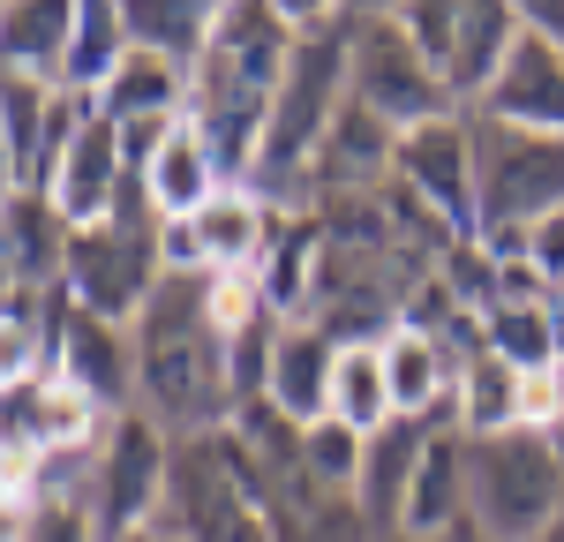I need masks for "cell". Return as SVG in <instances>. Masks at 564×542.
Here are the masks:
<instances>
[{
    "label": "cell",
    "mask_w": 564,
    "mask_h": 542,
    "mask_svg": "<svg viewBox=\"0 0 564 542\" xmlns=\"http://www.w3.org/2000/svg\"><path fill=\"white\" fill-rule=\"evenodd\" d=\"M135 414H151L174 445L234 430V339L212 324V271L159 279L151 310L135 316Z\"/></svg>",
    "instance_id": "1"
},
{
    "label": "cell",
    "mask_w": 564,
    "mask_h": 542,
    "mask_svg": "<svg viewBox=\"0 0 564 542\" xmlns=\"http://www.w3.org/2000/svg\"><path fill=\"white\" fill-rule=\"evenodd\" d=\"M475 121V196H481V249L527 257V234L564 212V136H527L489 113Z\"/></svg>",
    "instance_id": "2"
},
{
    "label": "cell",
    "mask_w": 564,
    "mask_h": 542,
    "mask_svg": "<svg viewBox=\"0 0 564 542\" xmlns=\"http://www.w3.org/2000/svg\"><path fill=\"white\" fill-rule=\"evenodd\" d=\"M564 520V459L550 437H467V528L481 542H542Z\"/></svg>",
    "instance_id": "3"
},
{
    "label": "cell",
    "mask_w": 564,
    "mask_h": 542,
    "mask_svg": "<svg viewBox=\"0 0 564 542\" xmlns=\"http://www.w3.org/2000/svg\"><path fill=\"white\" fill-rule=\"evenodd\" d=\"M159 212L143 196V181L129 174V196L106 226H84L68 234V271H61V294L90 316H113V324H135L159 294Z\"/></svg>",
    "instance_id": "4"
},
{
    "label": "cell",
    "mask_w": 564,
    "mask_h": 542,
    "mask_svg": "<svg viewBox=\"0 0 564 542\" xmlns=\"http://www.w3.org/2000/svg\"><path fill=\"white\" fill-rule=\"evenodd\" d=\"M347 90L369 106V113H384L399 136L422 129V121L459 113L452 90H444V76L406 45V31H399L391 8H354V23H347Z\"/></svg>",
    "instance_id": "5"
},
{
    "label": "cell",
    "mask_w": 564,
    "mask_h": 542,
    "mask_svg": "<svg viewBox=\"0 0 564 542\" xmlns=\"http://www.w3.org/2000/svg\"><path fill=\"white\" fill-rule=\"evenodd\" d=\"M174 452L181 445L151 414H135V406L113 414V430L98 445V475H90V505H98V520H106L113 542L151 528L166 512V497H174Z\"/></svg>",
    "instance_id": "6"
},
{
    "label": "cell",
    "mask_w": 564,
    "mask_h": 542,
    "mask_svg": "<svg viewBox=\"0 0 564 542\" xmlns=\"http://www.w3.org/2000/svg\"><path fill=\"white\" fill-rule=\"evenodd\" d=\"M436 219L452 226L459 241H481V196H475V121L467 113H444L422 129L399 136V174Z\"/></svg>",
    "instance_id": "7"
},
{
    "label": "cell",
    "mask_w": 564,
    "mask_h": 542,
    "mask_svg": "<svg viewBox=\"0 0 564 542\" xmlns=\"http://www.w3.org/2000/svg\"><path fill=\"white\" fill-rule=\"evenodd\" d=\"M45 204L61 212V219L76 226H106L121 212V196H129V159H121V129L106 121V113H84L76 136H68V151L53 159V174L39 188Z\"/></svg>",
    "instance_id": "8"
},
{
    "label": "cell",
    "mask_w": 564,
    "mask_h": 542,
    "mask_svg": "<svg viewBox=\"0 0 564 542\" xmlns=\"http://www.w3.org/2000/svg\"><path fill=\"white\" fill-rule=\"evenodd\" d=\"M53 377L90 392L106 414H129L135 406V324H113V316H90L68 302L61 347H53Z\"/></svg>",
    "instance_id": "9"
},
{
    "label": "cell",
    "mask_w": 564,
    "mask_h": 542,
    "mask_svg": "<svg viewBox=\"0 0 564 542\" xmlns=\"http://www.w3.org/2000/svg\"><path fill=\"white\" fill-rule=\"evenodd\" d=\"M459 528H467V437H459V422H436L430 445H422V467L406 483V512H399L391 542H444Z\"/></svg>",
    "instance_id": "10"
},
{
    "label": "cell",
    "mask_w": 564,
    "mask_h": 542,
    "mask_svg": "<svg viewBox=\"0 0 564 542\" xmlns=\"http://www.w3.org/2000/svg\"><path fill=\"white\" fill-rule=\"evenodd\" d=\"M332 361H339V347H332L316 324H279L271 369H263V406L286 414L294 430L332 422Z\"/></svg>",
    "instance_id": "11"
},
{
    "label": "cell",
    "mask_w": 564,
    "mask_h": 542,
    "mask_svg": "<svg viewBox=\"0 0 564 542\" xmlns=\"http://www.w3.org/2000/svg\"><path fill=\"white\" fill-rule=\"evenodd\" d=\"M520 39H527L520 8H505V0H459V45H452V68H444V90H452L459 113H475L481 98L497 90V76L512 68Z\"/></svg>",
    "instance_id": "12"
},
{
    "label": "cell",
    "mask_w": 564,
    "mask_h": 542,
    "mask_svg": "<svg viewBox=\"0 0 564 542\" xmlns=\"http://www.w3.org/2000/svg\"><path fill=\"white\" fill-rule=\"evenodd\" d=\"M475 113L505 121V129H527V136H564V53L527 31L512 68L497 76V90L481 98Z\"/></svg>",
    "instance_id": "13"
},
{
    "label": "cell",
    "mask_w": 564,
    "mask_h": 542,
    "mask_svg": "<svg viewBox=\"0 0 564 542\" xmlns=\"http://www.w3.org/2000/svg\"><path fill=\"white\" fill-rule=\"evenodd\" d=\"M68 234H76V226L61 219L45 196H8V219H0L8 294H45V286H61V271H68Z\"/></svg>",
    "instance_id": "14"
},
{
    "label": "cell",
    "mask_w": 564,
    "mask_h": 542,
    "mask_svg": "<svg viewBox=\"0 0 564 542\" xmlns=\"http://www.w3.org/2000/svg\"><path fill=\"white\" fill-rule=\"evenodd\" d=\"M135 53L129 39V0H76V39H68V61H61V98H76L98 113L106 84L121 76V61Z\"/></svg>",
    "instance_id": "15"
},
{
    "label": "cell",
    "mask_w": 564,
    "mask_h": 542,
    "mask_svg": "<svg viewBox=\"0 0 564 542\" xmlns=\"http://www.w3.org/2000/svg\"><path fill=\"white\" fill-rule=\"evenodd\" d=\"M135 181H143V196H151V212H159V219H204V212H212V196L226 188V181H218L212 143L196 136L188 113L174 121V136L159 143V159H151Z\"/></svg>",
    "instance_id": "16"
},
{
    "label": "cell",
    "mask_w": 564,
    "mask_h": 542,
    "mask_svg": "<svg viewBox=\"0 0 564 542\" xmlns=\"http://www.w3.org/2000/svg\"><path fill=\"white\" fill-rule=\"evenodd\" d=\"M279 226H286V212L263 204L257 188H218L212 212L196 219V234H204V264L212 271H263Z\"/></svg>",
    "instance_id": "17"
},
{
    "label": "cell",
    "mask_w": 564,
    "mask_h": 542,
    "mask_svg": "<svg viewBox=\"0 0 564 542\" xmlns=\"http://www.w3.org/2000/svg\"><path fill=\"white\" fill-rule=\"evenodd\" d=\"M384 369H391V406H399V422H452L459 361L444 355L430 332H391Z\"/></svg>",
    "instance_id": "18"
},
{
    "label": "cell",
    "mask_w": 564,
    "mask_h": 542,
    "mask_svg": "<svg viewBox=\"0 0 564 542\" xmlns=\"http://www.w3.org/2000/svg\"><path fill=\"white\" fill-rule=\"evenodd\" d=\"M68 39H76V0H8L0 8V61H8V76L61 84Z\"/></svg>",
    "instance_id": "19"
},
{
    "label": "cell",
    "mask_w": 564,
    "mask_h": 542,
    "mask_svg": "<svg viewBox=\"0 0 564 542\" xmlns=\"http://www.w3.org/2000/svg\"><path fill=\"white\" fill-rule=\"evenodd\" d=\"M188 84H196V76H188L181 61L135 45L129 61H121V76L106 84L98 113H106V121H181V113H188Z\"/></svg>",
    "instance_id": "20"
},
{
    "label": "cell",
    "mask_w": 564,
    "mask_h": 542,
    "mask_svg": "<svg viewBox=\"0 0 564 542\" xmlns=\"http://www.w3.org/2000/svg\"><path fill=\"white\" fill-rule=\"evenodd\" d=\"M436 422H391L384 437H369V475H361V512L377 535H399V512H406V483L422 467V445H430Z\"/></svg>",
    "instance_id": "21"
},
{
    "label": "cell",
    "mask_w": 564,
    "mask_h": 542,
    "mask_svg": "<svg viewBox=\"0 0 564 542\" xmlns=\"http://www.w3.org/2000/svg\"><path fill=\"white\" fill-rule=\"evenodd\" d=\"M452 422L459 437H512L520 430V369L505 355H475L459 361V392H452Z\"/></svg>",
    "instance_id": "22"
},
{
    "label": "cell",
    "mask_w": 564,
    "mask_h": 542,
    "mask_svg": "<svg viewBox=\"0 0 564 542\" xmlns=\"http://www.w3.org/2000/svg\"><path fill=\"white\" fill-rule=\"evenodd\" d=\"M129 39L196 76V61L218 39V0H129Z\"/></svg>",
    "instance_id": "23"
},
{
    "label": "cell",
    "mask_w": 564,
    "mask_h": 542,
    "mask_svg": "<svg viewBox=\"0 0 564 542\" xmlns=\"http://www.w3.org/2000/svg\"><path fill=\"white\" fill-rule=\"evenodd\" d=\"M332 422H347L354 437H384L399 422L384 347H339V361H332Z\"/></svg>",
    "instance_id": "24"
},
{
    "label": "cell",
    "mask_w": 564,
    "mask_h": 542,
    "mask_svg": "<svg viewBox=\"0 0 564 542\" xmlns=\"http://www.w3.org/2000/svg\"><path fill=\"white\" fill-rule=\"evenodd\" d=\"M0 542H113L90 490H61V497H31V512H8Z\"/></svg>",
    "instance_id": "25"
},
{
    "label": "cell",
    "mask_w": 564,
    "mask_h": 542,
    "mask_svg": "<svg viewBox=\"0 0 564 542\" xmlns=\"http://www.w3.org/2000/svg\"><path fill=\"white\" fill-rule=\"evenodd\" d=\"M302 475L332 497H361V475H369V437H354L347 422H316L302 430Z\"/></svg>",
    "instance_id": "26"
},
{
    "label": "cell",
    "mask_w": 564,
    "mask_h": 542,
    "mask_svg": "<svg viewBox=\"0 0 564 542\" xmlns=\"http://www.w3.org/2000/svg\"><path fill=\"white\" fill-rule=\"evenodd\" d=\"M489 355H505L520 377H534V369H564L542 302H534V310H489Z\"/></svg>",
    "instance_id": "27"
},
{
    "label": "cell",
    "mask_w": 564,
    "mask_h": 542,
    "mask_svg": "<svg viewBox=\"0 0 564 542\" xmlns=\"http://www.w3.org/2000/svg\"><path fill=\"white\" fill-rule=\"evenodd\" d=\"M391 15H399L406 45L444 76V68H452V45H459V0H399Z\"/></svg>",
    "instance_id": "28"
},
{
    "label": "cell",
    "mask_w": 564,
    "mask_h": 542,
    "mask_svg": "<svg viewBox=\"0 0 564 542\" xmlns=\"http://www.w3.org/2000/svg\"><path fill=\"white\" fill-rule=\"evenodd\" d=\"M557 422H564V369H534V377H520V430L550 437Z\"/></svg>",
    "instance_id": "29"
},
{
    "label": "cell",
    "mask_w": 564,
    "mask_h": 542,
    "mask_svg": "<svg viewBox=\"0 0 564 542\" xmlns=\"http://www.w3.org/2000/svg\"><path fill=\"white\" fill-rule=\"evenodd\" d=\"M159 264H166V279H196L204 264V234H196V219H159Z\"/></svg>",
    "instance_id": "30"
},
{
    "label": "cell",
    "mask_w": 564,
    "mask_h": 542,
    "mask_svg": "<svg viewBox=\"0 0 564 542\" xmlns=\"http://www.w3.org/2000/svg\"><path fill=\"white\" fill-rule=\"evenodd\" d=\"M542 310H550V339H557V361H564V286H550V302H542Z\"/></svg>",
    "instance_id": "31"
},
{
    "label": "cell",
    "mask_w": 564,
    "mask_h": 542,
    "mask_svg": "<svg viewBox=\"0 0 564 542\" xmlns=\"http://www.w3.org/2000/svg\"><path fill=\"white\" fill-rule=\"evenodd\" d=\"M121 542H196V535H181V528H166V520H151V528H135V535Z\"/></svg>",
    "instance_id": "32"
},
{
    "label": "cell",
    "mask_w": 564,
    "mask_h": 542,
    "mask_svg": "<svg viewBox=\"0 0 564 542\" xmlns=\"http://www.w3.org/2000/svg\"><path fill=\"white\" fill-rule=\"evenodd\" d=\"M444 542H481V535H475V528H459V535H444Z\"/></svg>",
    "instance_id": "33"
}]
</instances>
